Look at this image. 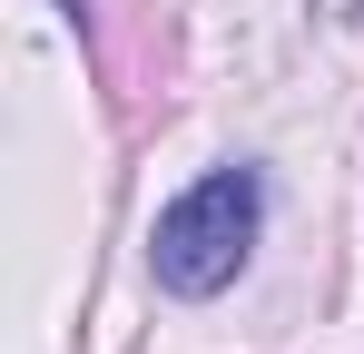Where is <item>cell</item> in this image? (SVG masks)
<instances>
[{
	"label": "cell",
	"instance_id": "6da1fadb",
	"mask_svg": "<svg viewBox=\"0 0 364 354\" xmlns=\"http://www.w3.org/2000/svg\"><path fill=\"white\" fill-rule=\"evenodd\" d=\"M256 177L246 168H217V177H197L178 207L158 217V236H148V266H158V286L168 295H217V286H237V266H246V246H256Z\"/></svg>",
	"mask_w": 364,
	"mask_h": 354
}]
</instances>
